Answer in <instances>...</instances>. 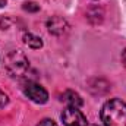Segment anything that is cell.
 Returning a JSON list of instances; mask_svg holds the SVG:
<instances>
[{
  "label": "cell",
  "mask_w": 126,
  "mask_h": 126,
  "mask_svg": "<svg viewBox=\"0 0 126 126\" xmlns=\"http://www.w3.org/2000/svg\"><path fill=\"white\" fill-rule=\"evenodd\" d=\"M37 126H57V125H56V122L53 119H43Z\"/></svg>",
  "instance_id": "8fae6325"
},
{
  "label": "cell",
  "mask_w": 126,
  "mask_h": 126,
  "mask_svg": "<svg viewBox=\"0 0 126 126\" xmlns=\"http://www.w3.org/2000/svg\"><path fill=\"white\" fill-rule=\"evenodd\" d=\"M24 43H25L28 47L34 48V50H38V48L43 47V41H41V38L37 37V35H34V34H31V32H28V34L24 35Z\"/></svg>",
  "instance_id": "52a82bcc"
},
{
  "label": "cell",
  "mask_w": 126,
  "mask_h": 126,
  "mask_svg": "<svg viewBox=\"0 0 126 126\" xmlns=\"http://www.w3.org/2000/svg\"><path fill=\"white\" fill-rule=\"evenodd\" d=\"M62 120L64 126H88L87 117L76 107H66L62 113Z\"/></svg>",
  "instance_id": "277c9868"
},
{
  "label": "cell",
  "mask_w": 126,
  "mask_h": 126,
  "mask_svg": "<svg viewBox=\"0 0 126 126\" xmlns=\"http://www.w3.org/2000/svg\"><path fill=\"white\" fill-rule=\"evenodd\" d=\"M47 28L48 32L53 35H63L69 31V24L60 16H54L47 21Z\"/></svg>",
  "instance_id": "5b68a950"
},
{
  "label": "cell",
  "mask_w": 126,
  "mask_h": 126,
  "mask_svg": "<svg viewBox=\"0 0 126 126\" xmlns=\"http://www.w3.org/2000/svg\"><path fill=\"white\" fill-rule=\"evenodd\" d=\"M103 16H104V12L101 7H91L88 12H87V18L90 19V22L93 24H100L103 21Z\"/></svg>",
  "instance_id": "ba28073f"
},
{
  "label": "cell",
  "mask_w": 126,
  "mask_h": 126,
  "mask_svg": "<svg viewBox=\"0 0 126 126\" xmlns=\"http://www.w3.org/2000/svg\"><path fill=\"white\" fill-rule=\"evenodd\" d=\"M24 93L31 101L37 103V104H44L48 100V93L40 84H37L34 81H27L24 84Z\"/></svg>",
  "instance_id": "3957f363"
},
{
  "label": "cell",
  "mask_w": 126,
  "mask_h": 126,
  "mask_svg": "<svg viewBox=\"0 0 126 126\" xmlns=\"http://www.w3.org/2000/svg\"><path fill=\"white\" fill-rule=\"evenodd\" d=\"M6 6V0H0V9Z\"/></svg>",
  "instance_id": "4fadbf2b"
},
{
  "label": "cell",
  "mask_w": 126,
  "mask_h": 126,
  "mask_svg": "<svg viewBox=\"0 0 126 126\" xmlns=\"http://www.w3.org/2000/svg\"><path fill=\"white\" fill-rule=\"evenodd\" d=\"M62 101H64L67 104V107H76V109L82 107V104H84V100L81 98V95L75 91H72V90H67L63 93Z\"/></svg>",
  "instance_id": "8992f818"
},
{
  "label": "cell",
  "mask_w": 126,
  "mask_h": 126,
  "mask_svg": "<svg viewBox=\"0 0 126 126\" xmlns=\"http://www.w3.org/2000/svg\"><path fill=\"white\" fill-rule=\"evenodd\" d=\"M91 126H97V125H91Z\"/></svg>",
  "instance_id": "5bb4252c"
},
{
  "label": "cell",
  "mask_w": 126,
  "mask_h": 126,
  "mask_svg": "<svg viewBox=\"0 0 126 126\" xmlns=\"http://www.w3.org/2000/svg\"><path fill=\"white\" fill-rule=\"evenodd\" d=\"M4 66L12 78H21L30 69V62L21 50H12L4 59Z\"/></svg>",
  "instance_id": "7a4b0ae2"
},
{
  "label": "cell",
  "mask_w": 126,
  "mask_h": 126,
  "mask_svg": "<svg viewBox=\"0 0 126 126\" xmlns=\"http://www.w3.org/2000/svg\"><path fill=\"white\" fill-rule=\"evenodd\" d=\"M101 120L106 126H126V104L111 98L101 109Z\"/></svg>",
  "instance_id": "6da1fadb"
},
{
  "label": "cell",
  "mask_w": 126,
  "mask_h": 126,
  "mask_svg": "<svg viewBox=\"0 0 126 126\" xmlns=\"http://www.w3.org/2000/svg\"><path fill=\"white\" fill-rule=\"evenodd\" d=\"M22 7H24L25 10H28V12H38V10H40V6H38L35 1H25Z\"/></svg>",
  "instance_id": "9c48e42d"
},
{
  "label": "cell",
  "mask_w": 126,
  "mask_h": 126,
  "mask_svg": "<svg viewBox=\"0 0 126 126\" xmlns=\"http://www.w3.org/2000/svg\"><path fill=\"white\" fill-rule=\"evenodd\" d=\"M7 103H9V97H7V94L0 88V109H3Z\"/></svg>",
  "instance_id": "30bf717a"
},
{
  "label": "cell",
  "mask_w": 126,
  "mask_h": 126,
  "mask_svg": "<svg viewBox=\"0 0 126 126\" xmlns=\"http://www.w3.org/2000/svg\"><path fill=\"white\" fill-rule=\"evenodd\" d=\"M122 63H123V66H126V48L122 51Z\"/></svg>",
  "instance_id": "7c38bea8"
}]
</instances>
